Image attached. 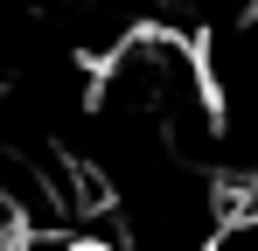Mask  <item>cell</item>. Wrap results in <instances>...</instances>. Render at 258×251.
Returning <instances> with one entry per match:
<instances>
[{
	"label": "cell",
	"instance_id": "6da1fadb",
	"mask_svg": "<svg viewBox=\"0 0 258 251\" xmlns=\"http://www.w3.org/2000/svg\"><path fill=\"white\" fill-rule=\"evenodd\" d=\"M49 251H133V244H119V237H91V230H84V237H56Z\"/></svg>",
	"mask_w": 258,
	"mask_h": 251
}]
</instances>
